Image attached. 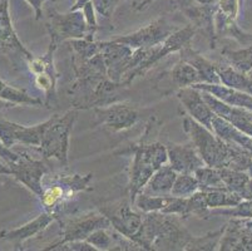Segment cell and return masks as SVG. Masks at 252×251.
Returning a JSON list of instances; mask_svg holds the SVG:
<instances>
[{"label": "cell", "instance_id": "33", "mask_svg": "<svg viewBox=\"0 0 252 251\" xmlns=\"http://www.w3.org/2000/svg\"><path fill=\"white\" fill-rule=\"evenodd\" d=\"M222 215L230 217H250L252 218V199L242 200L237 206L227 207V209H214L210 210L208 216Z\"/></svg>", "mask_w": 252, "mask_h": 251}, {"label": "cell", "instance_id": "26", "mask_svg": "<svg viewBox=\"0 0 252 251\" xmlns=\"http://www.w3.org/2000/svg\"><path fill=\"white\" fill-rule=\"evenodd\" d=\"M171 79L178 88L192 87L194 84H198V83L202 82L200 73L197 72V69L189 63H187V62L181 61V59L172 68Z\"/></svg>", "mask_w": 252, "mask_h": 251}, {"label": "cell", "instance_id": "9", "mask_svg": "<svg viewBox=\"0 0 252 251\" xmlns=\"http://www.w3.org/2000/svg\"><path fill=\"white\" fill-rule=\"evenodd\" d=\"M17 152V151H15ZM19 158L9 166L11 176L28 187L35 196L40 197L43 193V179L45 175L52 171L49 160L34 158L27 152H18Z\"/></svg>", "mask_w": 252, "mask_h": 251}, {"label": "cell", "instance_id": "34", "mask_svg": "<svg viewBox=\"0 0 252 251\" xmlns=\"http://www.w3.org/2000/svg\"><path fill=\"white\" fill-rule=\"evenodd\" d=\"M108 229H98L87 238V243L94 246L97 250H111L113 248V238L107 232Z\"/></svg>", "mask_w": 252, "mask_h": 251}, {"label": "cell", "instance_id": "17", "mask_svg": "<svg viewBox=\"0 0 252 251\" xmlns=\"http://www.w3.org/2000/svg\"><path fill=\"white\" fill-rule=\"evenodd\" d=\"M99 43L109 79L121 83L128 71L133 49L128 45L116 43L113 40L99 41Z\"/></svg>", "mask_w": 252, "mask_h": 251}, {"label": "cell", "instance_id": "2", "mask_svg": "<svg viewBox=\"0 0 252 251\" xmlns=\"http://www.w3.org/2000/svg\"><path fill=\"white\" fill-rule=\"evenodd\" d=\"M142 225L132 241L142 250H186L194 239L182 224V217L158 211L142 213Z\"/></svg>", "mask_w": 252, "mask_h": 251}, {"label": "cell", "instance_id": "22", "mask_svg": "<svg viewBox=\"0 0 252 251\" xmlns=\"http://www.w3.org/2000/svg\"><path fill=\"white\" fill-rule=\"evenodd\" d=\"M180 59L189 63L197 69L200 73V77L202 82L201 83H211V84H221V79L217 73L216 63H212L211 61L206 59L203 55L192 48V45H186L183 49L180 50Z\"/></svg>", "mask_w": 252, "mask_h": 251}, {"label": "cell", "instance_id": "7", "mask_svg": "<svg viewBox=\"0 0 252 251\" xmlns=\"http://www.w3.org/2000/svg\"><path fill=\"white\" fill-rule=\"evenodd\" d=\"M48 20L45 23L47 31L54 44L72 39H91L94 40L88 31L86 17L82 10L68 11L61 14L56 9L48 8Z\"/></svg>", "mask_w": 252, "mask_h": 251}, {"label": "cell", "instance_id": "20", "mask_svg": "<svg viewBox=\"0 0 252 251\" xmlns=\"http://www.w3.org/2000/svg\"><path fill=\"white\" fill-rule=\"evenodd\" d=\"M167 152L169 165L178 174H194L197 170L206 166L192 142L186 144L168 143Z\"/></svg>", "mask_w": 252, "mask_h": 251}, {"label": "cell", "instance_id": "18", "mask_svg": "<svg viewBox=\"0 0 252 251\" xmlns=\"http://www.w3.org/2000/svg\"><path fill=\"white\" fill-rule=\"evenodd\" d=\"M202 92V96L207 105L210 106L211 109L214 110L216 116L226 119L246 135L252 136V110L247 109V108L237 107V106H231L228 103L222 102L221 100L216 98L208 92Z\"/></svg>", "mask_w": 252, "mask_h": 251}, {"label": "cell", "instance_id": "16", "mask_svg": "<svg viewBox=\"0 0 252 251\" xmlns=\"http://www.w3.org/2000/svg\"><path fill=\"white\" fill-rule=\"evenodd\" d=\"M134 206L141 213L158 211L163 214H173L182 218L189 217L187 197H177L169 195H147L138 193L134 201Z\"/></svg>", "mask_w": 252, "mask_h": 251}, {"label": "cell", "instance_id": "19", "mask_svg": "<svg viewBox=\"0 0 252 251\" xmlns=\"http://www.w3.org/2000/svg\"><path fill=\"white\" fill-rule=\"evenodd\" d=\"M176 96L194 121L212 131V119L216 114L207 105L200 89L194 88V87L180 88Z\"/></svg>", "mask_w": 252, "mask_h": 251}, {"label": "cell", "instance_id": "37", "mask_svg": "<svg viewBox=\"0 0 252 251\" xmlns=\"http://www.w3.org/2000/svg\"><path fill=\"white\" fill-rule=\"evenodd\" d=\"M19 158V153L15 151H11L9 147H6L3 143V141L0 140V160L3 161L6 166H10L11 163L15 162V161Z\"/></svg>", "mask_w": 252, "mask_h": 251}, {"label": "cell", "instance_id": "42", "mask_svg": "<svg viewBox=\"0 0 252 251\" xmlns=\"http://www.w3.org/2000/svg\"><path fill=\"white\" fill-rule=\"evenodd\" d=\"M247 74H249V77H250V78H251V79H252V68H251V69H250V72H249V73H247Z\"/></svg>", "mask_w": 252, "mask_h": 251}, {"label": "cell", "instance_id": "13", "mask_svg": "<svg viewBox=\"0 0 252 251\" xmlns=\"http://www.w3.org/2000/svg\"><path fill=\"white\" fill-rule=\"evenodd\" d=\"M48 127V119L43 123L25 127L14 122L0 119V140L6 147L27 146L35 149L40 146L44 137L45 130Z\"/></svg>", "mask_w": 252, "mask_h": 251}, {"label": "cell", "instance_id": "30", "mask_svg": "<svg viewBox=\"0 0 252 251\" xmlns=\"http://www.w3.org/2000/svg\"><path fill=\"white\" fill-rule=\"evenodd\" d=\"M193 175L200 182V190H227L222 181L219 169L203 166Z\"/></svg>", "mask_w": 252, "mask_h": 251}, {"label": "cell", "instance_id": "15", "mask_svg": "<svg viewBox=\"0 0 252 251\" xmlns=\"http://www.w3.org/2000/svg\"><path fill=\"white\" fill-rule=\"evenodd\" d=\"M220 251H252V218L232 217L223 226Z\"/></svg>", "mask_w": 252, "mask_h": 251}, {"label": "cell", "instance_id": "14", "mask_svg": "<svg viewBox=\"0 0 252 251\" xmlns=\"http://www.w3.org/2000/svg\"><path fill=\"white\" fill-rule=\"evenodd\" d=\"M240 0H219L215 14L216 36H232L242 44H252V34H247L240 29L236 23Z\"/></svg>", "mask_w": 252, "mask_h": 251}, {"label": "cell", "instance_id": "25", "mask_svg": "<svg viewBox=\"0 0 252 251\" xmlns=\"http://www.w3.org/2000/svg\"><path fill=\"white\" fill-rule=\"evenodd\" d=\"M216 67L217 73L221 79V84L252 96V79L247 73L240 72L230 64L223 66V64L216 63Z\"/></svg>", "mask_w": 252, "mask_h": 251}, {"label": "cell", "instance_id": "44", "mask_svg": "<svg viewBox=\"0 0 252 251\" xmlns=\"http://www.w3.org/2000/svg\"><path fill=\"white\" fill-rule=\"evenodd\" d=\"M133 1H137V0H133Z\"/></svg>", "mask_w": 252, "mask_h": 251}, {"label": "cell", "instance_id": "4", "mask_svg": "<svg viewBox=\"0 0 252 251\" xmlns=\"http://www.w3.org/2000/svg\"><path fill=\"white\" fill-rule=\"evenodd\" d=\"M52 183L43 182V193L39 197L44 211L52 214L56 220L65 215H69L68 207L73 204V200L79 192L92 191L91 181L93 175H78V174H52L47 175Z\"/></svg>", "mask_w": 252, "mask_h": 251}, {"label": "cell", "instance_id": "40", "mask_svg": "<svg viewBox=\"0 0 252 251\" xmlns=\"http://www.w3.org/2000/svg\"><path fill=\"white\" fill-rule=\"evenodd\" d=\"M89 1H92V0H74V3H73V5L70 6L69 10L70 11L82 10V9H83L84 6L89 3Z\"/></svg>", "mask_w": 252, "mask_h": 251}, {"label": "cell", "instance_id": "28", "mask_svg": "<svg viewBox=\"0 0 252 251\" xmlns=\"http://www.w3.org/2000/svg\"><path fill=\"white\" fill-rule=\"evenodd\" d=\"M205 191L206 201H207L208 209H227V207L237 206L242 199L237 193L230 190H203Z\"/></svg>", "mask_w": 252, "mask_h": 251}, {"label": "cell", "instance_id": "29", "mask_svg": "<svg viewBox=\"0 0 252 251\" xmlns=\"http://www.w3.org/2000/svg\"><path fill=\"white\" fill-rule=\"evenodd\" d=\"M221 54L230 66L240 72L249 73L250 69L252 68V44H249V47L242 48V49L224 48Z\"/></svg>", "mask_w": 252, "mask_h": 251}, {"label": "cell", "instance_id": "3", "mask_svg": "<svg viewBox=\"0 0 252 251\" xmlns=\"http://www.w3.org/2000/svg\"><path fill=\"white\" fill-rule=\"evenodd\" d=\"M156 126L157 124L151 118L141 141L130 144L126 149H119V151L114 152L116 155L133 156L127 187L128 199L132 205H134L137 195L143 191L153 174L168 162L167 146H164L161 142L153 141L151 138L152 133L155 132Z\"/></svg>", "mask_w": 252, "mask_h": 251}, {"label": "cell", "instance_id": "6", "mask_svg": "<svg viewBox=\"0 0 252 251\" xmlns=\"http://www.w3.org/2000/svg\"><path fill=\"white\" fill-rule=\"evenodd\" d=\"M61 225L62 235L61 239L56 243H52L44 248L43 250H56L58 246L63 245L70 241H83L87 240L92 232H94L98 229H111L112 224L107 216L103 215L99 210L89 211V213L75 215V214H69V215L62 216L57 220Z\"/></svg>", "mask_w": 252, "mask_h": 251}, {"label": "cell", "instance_id": "23", "mask_svg": "<svg viewBox=\"0 0 252 251\" xmlns=\"http://www.w3.org/2000/svg\"><path fill=\"white\" fill-rule=\"evenodd\" d=\"M212 131L223 141L241 147L252 156V136L246 135L219 116H215L212 119Z\"/></svg>", "mask_w": 252, "mask_h": 251}, {"label": "cell", "instance_id": "35", "mask_svg": "<svg viewBox=\"0 0 252 251\" xmlns=\"http://www.w3.org/2000/svg\"><path fill=\"white\" fill-rule=\"evenodd\" d=\"M95 11L103 18H111L113 14L114 8L117 5V0H92Z\"/></svg>", "mask_w": 252, "mask_h": 251}, {"label": "cell", "instance_id": "32", "mask_svg": "<svg viewBox=\"0 0 252 251\" xmlns=\"http://www.w3.org/2000/svg\"><path fill=\"white\" fill-rule=\"evenodd\" d=\"M222 232H223V227L217 230V231L208 232V234L203 235V236H194L193 241H192V244L189 245V251L219 250L217 246L220 245Z\"/></svg>", "mask_w": 252, "mask_h": 251}, {"label": "cell", "instance_id": "8", "mask_svg": "<svg viewBox=\"0 0 252 251\" xmlns=\"http://www.w3.org/2000/svg\"><path fill=\"white\" fill-rule=\"evenodd\" d=\"M196 33V28L192 24H189L187 27L183 28V29H180V31H176L175 33L171 34L163 43L152 47V50H151V54L147 58V61L144 62L141 67L134 69L133 72L128 73V74L121 80V84L125 87H128L136 78L142 77V75L146 74V73L152 68V66H155V64L157 63V62L161 61V59H163L166 55L180 52V50L183 49L186 45L191 44L192 39H193L194 34Z\"/></svg>", "mask_w": 252, "mask_h": 251}, {"label": "cell", "instance_id": "38", "mask_svg": "<svg viewBox=\"0 0 252 251\" xmlns=\"http://www.w3.org/2000/svg\"><path fill=\"white\" fill-rule=\"evenodd\" d=\"M32 6H33L34 11H35V18L40 19L43 15V4L45 1H56V0H27Z\"/></svg>", "mask_w": 252, "mask_h": 251}, {"label": "cell", "instance_id": "36", "mask_svg": "<svg viewBox=\"0 0 252 251\" xmlns=\"http://www.w3.org/2000/svg\"><path fill=\"white\" fill-rule=\"evenodd\" d=\"M58 251H94L97 249L94 246H92L91 244L87 243L86 240L83 241H70V243H65L63 245L58 246L56 249Z\"/></svg>", "mask_w": 252, "mask_h": 251}, {"label": "cell", "instance_id": "43", "mask_svg": "<svg viewBox=\"0 0 252 251\" xmlns=\"http://www.w3.org/2000/svg\"><path fill=\"white\" fill-rule=\"evenodd\" d=\"M0 175H8V174H6L5 171H3V170H0Z\"/></svg>", "mask_w": 252, "mask_h": 251}, {"label": "cell", "instance_id": "31", "mask_svg": "<svg viewBox=\"0 0 252 251\" xmlns=\"http://www.w3.org/2000/svg\"><path fill=\"white\" fill-rule=\"evenodd\" d=\"M200 190V182L193 174H178L175 185L171 190L172 196L189 197Z\"/></svg>", "mask_w": 252, "mask_h": 251}, {"label": "cell", "instance_id": "27", "mask_svg": "<svg viewBox=\"0 0 252 251\" xmlns=\"http://www.w3.org/2000/svg\"><path fill=\"white\" fill-rule=\"evenodd\" d=\"M0 101H3L8 106L11 105H29V106H42L43 101L35 97L29 96L24 89H18L8 86L6 83L0 79Z\"/></svg>", "mask_w": 252, "mask_h": 251}, {"label": "cell", "instance_id": "39", "mask_svg": "<svg viewBox=\"0 0 252 251\" xmlns=\"http://www.w3.org/2000/svg\"><path fill=\"white\" fill-rule=\"evenodd\" d=\"M155 0H137V1H133V9L134 10H144L147 8L151 3H153Z\"/></svg>", "mask_w": 252, "mask_h": 251}, {"label": "cell", "instance_id": "12", "mask_svg": "<svg viewBox=\"0 0 252 251\" xmlns=\"http://www.w3.org/2000/svg\"><path fill=\"white\" fill-rule=\"evenodd\" d=\"M95 123L111 132H119L133 127L141 119V110L130 103L116 102L94 108Z\"/></svg>", "mask_w": 252, "mask_h": 251}, {"label": "cell", "instance_id": "5", "mask_svg": "<svg viewBox=\"0 0 252 251\" xmlns=\"http://www.w3.org/2000/svg\"><path fill=\"white\" fill-rule=\"evenodd\" d=\"M78 109L72 108L63 114H54L48 119L44 137L36 151L45 160L56 158L64 169L68 167V149L73 124L77 119Z\"/></svg>", "mask_w": 252, "mask_h": 251}, {"label": "cell", "instance_id": "41", "mask_svg": "<svg viewBox=\"0 0 252 251\" xmlns=\"http://www.w3.org/2000/svg\"><path fill=\"white\" fill-rule=\"evenodd\" d=\"M0 170H3V171H5L6 174L9 175V176H11V171H10V169H9L8 166L5 165V163L3 162V161L0 160Z\"/></svg>", "mask_w": 252, "mask_h": 251}, {"label": "cell", "instance_id": "24", "mask_svg": "<svg viewBox=\"0 0 252 251\" xmlns=\"http://www.w3.org/2000/svg\"><path fill=\"white\" fill-rule=\"evenodd\" d=\"M177 176L178 172L172 169L171 165H163L153 174L142 192L147 195H169Z\"/></svg>", "mask_w": 252, "mask_h": 251}, {"label": "cell", "instance_id": "10", "mask_svg": "<svg viewBox=\"0 0 252 251\" xmlns=\"http://www.w3.org/2000/svg\"><path fill=\"white\" fill-rule=\"evenodd\" d=\"M176 31H177V28L171 24L167 20V18L161 17L153 20L146 27H142L138 31L133 32V33L127 34L125 36H118V38H114L112 40L128 45L132 49H139V48L148 49V48L163 43Z\"/></svg>", "mask_w": 252, "mask_h": 251}, {"label": "cell", "instance_id": "21", "mask_svg": "<svg viewBox=\"0 0 252 251\" xmlns=\"http://www.w3.org/2000/svg\"><path fill=\"white\" fill-rule=\"evenodd\" d=\"M54 220H56V217L52 214L44 211L43 214L36 216L33 221H29L28 224L17 227V229L0 231V239L6 241H13V243H15V245L20 246L24 241L29 240V239L34 238L42 231H44Z\"/></svg>", "mask_w": 252, "mask_h": 251}, {"label": "cell", "instance_id": "11", "mask_svg": "<svg viewBox=\"0 0 252 251\" xmlns=\"http://www.w3.org/2000/svg\"><path fill=\"white\" fill-rule=\"evenodd\" d=\"M133 205L130 204L129 199H123L119 201L109 202V204L100 205L98 210L111 221L112 227L123 235L125 238L132 239L138 232L142 225V213L133 210Z\"/></svg>", "mask_w": 252, "mask_h": 251}, {"label": "cell", "instance_id": "1", "mask_svg": "<svg viewBox=\"0 0 252 251\" xmlns=\"http://www.w3.org/2000/svg\"><path fill=\"white\" fill-rule=\"evenodd\" d=\"M182 126L206 166L246 171L252 175V156L249 152L223 141L214 131L194 121L189 114L183 118Z\"/></svg>", "mask_w": 252, "mask_h": 251}]
</instances>
